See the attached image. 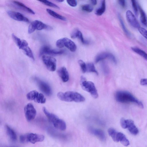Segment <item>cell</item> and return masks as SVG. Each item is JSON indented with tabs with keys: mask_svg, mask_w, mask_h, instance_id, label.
Wrapping results in <instances>:
<instances>
[{
	"mask_svg": "<svg viewBox=\"0 0 147 147\" xmlns=\"http://www.w3.org/2000/svg\"><path fill=\"white\" fill-rule=\"evenodd\" d=\"M118 17L119 20L120 22L121 27L124 32L126 34V35H127L128 36H129L130 35V33L128 32V30L126 28V27L125 26L122 20V19L121 18V16L119 14L118 15Z\"/></svg>",
	"mask_w": 147,
	"mask_h": 147,
	"instance_id": "cell-30",
	"label": "cell"
},
{
	"mask_svg": "<svg viewBox=\"0 0 147 147\" xmlns=\"http://www.w3.org/2000/svg\"><path fill=\"white\" fill-rule=\"evenodd\" d=\"M90 132L96 136L100 140L104 141L106 140V136L104 132L102 130L92 127L89 128Z\"/></svg>",
	"mask_w": 147,
	"mask_h": 147,
	"instance_id": "cell-15",
	"label": "cell"
},
{
	"mask_svg": "<svg viewBox=\"0 0 147 147\" xmlns=\"http://www.w3.org/2000/svg\"><path fill=\"white\" fill-rule=\"evenodd\" d=\"M42 61L47 69L49 71H54L56 69L57 61L54 57L46 55H43Z\"/></svg>",
	"mask_w": 147,
	"mask_h": 147,
	"instance_id": "cell-6",
	"label": "cell"
},
{
	"mask_svg": "<svg viewBox=\"0 0 147 147\" xmlns=\"http://www.w3.org/2000/svg\"><path fill=\"white\" fill-rule=\"evenodd\" d=\"M120 123L121 127L123 129L126 128V119L122 118L120 121Z\"/></svg>",
	"mask_w": 147,
	"mask_h": 147,
	"instance_id": "cell-41",
	"label": "cell"
},
{
	"mask_svg": "<svg viewBox=\"0 0 147 147\" xmlns=\"http://www.w3.org/2000/svg\"><path fill=\"white\" fill-rule=\"evenodd\" d=\"M82 9L87 12H91L93 10L92 6L88 4H84L82 6Z\"/></svg>",
	"mask_w": 147,
	"mask_h": 147,
	"instance_id": "cell-31",
	"label": "cell"
},
{
	"mask_svg": "<svg viewBox=\"0 0 147 147\" xmlns=\"http://www.w3.org/2000/svg\"><path fill=\"white\" fill-rule=\"evenodd\" d=\"M46 11L49 15L55 18L65 21L66 20V18L64 17L50 9H47Z\"/></svg>",
	"mask_w": 147,
	"mask_h": 147,
	"instance_id": "cell-22",
	"label": "cell"
},
{
	"mask_svg": "<svg viewBox=\"0 0 147 147\" xmlns=\"http://www.w3.org/2000/svg\"><path fill=\"white\" fill-rule=\"evenodd\" d=\"M140 84L142 86H147V78H143L140 81Z\"/></svg>",
	"mask_w": 147,
	"mask_h": 147,
	"instance_id": "cell-43",
	"label": "cell"
},
{
	"mask_svg": "<svg viewBox=\"0 0 147 147\" xmlns=\"http://www.w3.org/2000/svg\"><path fill=\"white\" fill-rule=\"evenodd\" d=\"M79 30H74L71 33V36L72 38H77V36Z\"/></svg>",
	"mask_w": 147,
	"mask_h": 147,
	"instance_id": "cell-42",
	"label": "cell"
},
{
	"mask_svg": "<svg viewBox=\"0 0 147 147\" xmlns=\"http://www.w3.org/2000/svg\"><path fill=\"white\" fill-rule=\"evenodd\" d=\"M7 12L9 16L14 20L26 22H29L27 18L19 12L9 10Z\"/></svg>",
	"mask_w": 147,
	"mask_h": 147,
	"instance_id": "cell-10",
	"label": "cell"
},
{
	"mask_svg": "<svg viewBox=\"0 0 147 147\" xmlns=\"http://www.w3.org/2000/svg\"><path fill=\"white\" fill-rule=\"evenodd\" d=\"M20 140L21 142L23 143L28 142L27 140V134L20 136Z\"/></svg>",
	"mask_w": 147,
	"mask_h": 147,
	"instance_id": "cell-39",
	"label": "cell"
},
{
	"mask_svg": "<svg viewBox=\"0 0 147 147\" xmlns=\"http://www.w3.org/2000/svg\"><path fill=\"white\" fill-rule=\"evenodd\" d=\"M34 21L32 22L28 26V32L29 34H31L34 32L36 30Z\"/></svg>",
	"mask_w": 147,
	"mask_h": 147,
	"instance_id": "cell-34",
	"label": "cell"
},
{
	"mask_svg": "<svg viewBox=\"0 0 147 147\" xmlns=\"http://www.w3.org/2000/svg\"><path fill=\"white\" fill-rule=\"evenodd\" d=\"M68 4L70 6L73 7L76 6L77 5V2L76 0H67Z\"/></svg>",
	"mask_w": 147,
	"mask_h": 147,
	"instance_id": "cell-40",
	"label": "cell"
},
{
	"mask_svg": "<svg viewBox=\"0 0 147 147\" xmlns=\"http://www.w3.org/2000/svg\"><path fill=\"white\" fill-rule=\"evenodd\" d=\"M102 67L103 70L105 74H107L109 73V70L107 65L105 64H103Z\"/></svg>",
	"mask_w": 147,
	"mask_h": 147,
	"instance_id": "cell-44",
	"label": "cell"
},
{
	"mask_svg": "<svg viewBox=\"0 0 147 147\" xmlns=\"http://www.w3.org/2000/svg\"><path fill=\"white\" fill-rule=\"evenodd\" d=\"M13 2L15 4L21 7L27 12L33 14H35V12L32 9L26 6L23 3L17 1H14Z\"/></svg>",
	"mask_w": 147,
	"mask_h": 147,
	"instance_id": "cell-26",
	"label": "cell"
},
{
	"mask_svg": "<svg viewBox=\"0 0 147 147\" xmlns=\"http://www.w3.org/2000/svg\"><path fill=\"white\" fill-rule=\"evenodd\" d=\"M34 79L39 89L43 93L48 96L51 94V88L47 83L37 78H35Z\"/></svg>",
	"mask_w": 147,
	"mask_h": 147,
	"instance_id": "cell-8",
	"label": "cell"
},
{
	"mask_svg": "<svg viewBox=\"0 0 147 147\" xmlns=\"http://www.w3.org/2000/svg\"><path fill=\"white\" fill-rule=\"evenodd\" d=\"M80 83L82 89L89 93L92 97L95 98L98 97V94L97 90L92 82L87 81L84 76H82Z\"/></svg>",
	"mask_w": 147,
	"mask_h": 147,
	"instance_id": "cell-4",
	"label": "cell"
},
{
	"mask_svg": "<svg viewBox=\"0 0 147 147\" xmlns=\"http://www.w3.org/2000/svg\"><path fill=\"white\" fill-rule=\"evenodd\" d=\"M119 141L124 146H127L129 144V142L125 136L122 133L119 132Z\"/></svg>",
	"mask_w": 147,
	"mask_h": 147,
	"instance_id": "cell-23",
	"label": "cell"
},
{
	"mask_svg": "<svg viewBox=\"0 0 147 147\" xmlns=\"http://www.w3.org/2000/svg\"><path fill=\"white\" fill-rule=\"evenodd\" d=\"M28 142L32 144L43 141L45 139L44 136L42 135L30 133L27 134Z\"/></svg>",
	"mask_w": 147,
	"mask_h": 147,
	"instance_id": "cell-12",
	"label": "cell"
},
{
	"mask_svg": "<svg viewBox=\"0 0 147 147\" xmlns=\"http://www.w3.org/2000/svg\"><path fill=\"white\" fill-rule=\"evenodd\" d=\"M119 5L123 8H124L126 5L125 1L124 0H120L118 1Z\"/></svg>",
	"mask_w": 147,
	"mask_h": 147,
	"instance_id": "cell-45",
	"label": "cell"
},
{
	"mask_svg": "<svg viewBox=\"0 0 147 147\" xmlns=\"http://www.w3.org/2000/svg\"><path fill=\"white\" fill-rule=\"evenodd\" d=\"M56 46L59 48H61L64 47L63 40L62 38L58 40L56 42Z\"/></svg>",
	"mask_w": 147,
	"mask_h": 147,
	"instance_id": "cell-38",
	"label": "cell"
},
{
	"mask_svg": "<svg viewBox=\"0 0 147 147\" xmlns=\"http://www.w3.org/2000/svg\"><path fill=\"white\" fill-rule=\"evenodd\" d=\"M26 97L29 100H33L39 103L44 104L46 101V99L44 95L35 90L28 92L26 95Z\"/></svg>",
	"mask_w": 147,
	"mask_h": 147,
	"instance_id": "cell-5",
	"label": "cell"
},
{
	"mask_svg": "<svg viewBox=\"0 0 147 147\" xmlns=\"http://www.w3.org/2000/svg\"><path fill=\"white\" fill-rule=\"evenodd\" d=\"M12 37L19 49H22L25 47L28 46V43L26 40L21 39L14 34H12Z\"/></svg>",
	"mask_w": 147,
	"mask_h": 147,
	"instance_id": "cell-18",
	"label": "cell"
},
{
	"mask_svg": "<svg viewBox=\"0 0 147 147\" xmlns=\"http://www.w3.org/2000/svg\"><path fill=\"white\" fill-rule=\"evenodd\" d=\"M106 9L105 1V0L102 1L101 6L95 12V14L98 16L102 15L105 12Z\"/></svg>",
	"mask_w": 147,
	"mask_h": 147,
	"instance_id": "cell-27",
	"label": "cell"
},
{
	"mask_svg": "<svg viewBox=\"0 0 147 147\" xmlns=\"http://www.w3.org/2000/svg\"><path fill=\"white\" fill-rule=\"evenodd\" d=\"M57 95L60 100L65 102H84L85 100L82 95L74 91H68L65 92H59L57 93Z\"/></svg>",
	"mask_w": 147,
	"mask_h": 147,
	"instance_id": "cell-2",
	"label": "cell"
},
{
	"mask_svg": "<svg viewBox=\"0 0 147 147\" xmlns=\"http://www.w3.org/2000/svg\"><path fill=\"white\" fill-rule=\"evenodd\" d=\"M126 128L129 132L134 135H136L139 132L138 128L136 127L134 121L131 119H126Z\"/></svg>",
	"mask_w": 147,
	"mask_h": 147,
	"instance_id": "cell-14",
	"label": "cell"
},
{
	"mask_svg": "<svg viewBox=\"0 0 147 147\" xmlns=\"http://www.w3.org/2000/svg\"><path fill=\"white\" fill-rule=\"evenodd\" d=\"M78 63L81 67L82 71L84 73L86 72V65L82 60H80L78 61Z\"/></svg>",
	"mask_w": 147,
	"mask_h": 147,
	"instance_id": "cell-33",
	"label": "cell"
},
{
	"mask_svg": "<svg viewBox=\"0 0 147 147\" xmlns=\"http://www.w3.org/2000/svg\"><path fill=\"white\" fill-rule=\"evenodd\" d=\"M92 4L94 5H96L97 3V1L96 0H92L91 1Z\"/></svg>",
	"mask_w": 147,
	"mask_h": 147,
	"instance_id": "cell-46",
	"label": "cell"
},
{
	"mask_svg": "<svg viewBox=\"0 0 147 147\" xmlns=\"http://www.w3.org/2000/svg\"><path fill=\"white\" fill-rule=\"evenodd\" d=\"M126 18L129 23L133 27L138 29L140 28V24L132 12L129 10L126 12Z\"/></svg>",
	"mask_w": 147,
	"mask_h": 147,
	"instance_id": "cell-11",
	"label": "cell"
},
{
	"mask_svg": "<svg viewBox=\"0 0 147 147\" xmlns=\"http://www.w3.org/2000/svg\"><path fill=\"white\" fill-rule=\"evenodd\" d=\"M109 135L111 137L113 140L116 142L119 141V132L117 131L114 129L110 128L108 129Z\"/></svg>",
	"mask_w": 147,
	"mask_h": 147,
	"instance_id": "cell-20",
	"label": "cell"
},
{
	"mask_svg": "<svg viewBox=\"0 0 147 147\" xmlns=\"http://www.w3.org/2000/svg\"><path fill=\"white\" fill-rule=\"evenodd\" d=\"M5 127L7 134L11 139L13 141H16L17 136L15 131L7 125H6Z\"/></svg>",
	"mask_w": 147,
	"mask_h": 147,
	"instance_id": "cell-21",
	"label": "cell"
},
{
	"mask_svg": "<svg viewBox=\"0 0 147 147\" xmlns=\"http://www.w3.org/2000/svg\"><path fill=\"white\" fill-rule=\"evenodd\" d=\"M77 38L79 39L81 42L83 44H88V41L84 39L82 33L79 30L78 32Z\"/></svg>",
	"mask_w": 147,
	"mask_h": 147,
	"instance_id": "cell-36",
	"label": "cell"
},
{
	"mask_svg": "<svg viewBox=\"0 0 147 147\" xmlns=\"http://www.w3.org/2000/svg\"><path fill=\"white\" fill-rule=\"evenodd\" d=\"M131 50L147 61V53L143 50L136 47H132Z\"/></svg>",
	"mask_w": 147,
	"mask_h": 147,
	"instance_id": "cell-25",
	"label": "cell"
},
{
	"mask_svg": "<svg viewBox=\"0 0 147 147\" xmlns=\"http://www.w3.org/2000/svg\"><path fill=\"white\" fill-rule=\"evenodd\" d=\"M87 70L86 72H93L97 75L98 74V73L96 70L94 64L91 63H89L86 65Z\"/></svg>",
	"mask_w": 147,
	"mask_h": 147,
	"instance_id": "cell-29",
	"label": "cell"
},
{
	"mask_svg": "<svg viewBox=\"0 0 147 147\" xmlns=\"http://www.w3.org/2000/svg\"><path fill=\"white\" fill-rule=\"evenodd\" d=\"M24 113L26 120L30 121L35 118L36 112L33 105L30 103L27 104L24 107Z\"/></svg>",
	"mask_w": 147,
	"mask_h": 147,
	"instance_id": "cell-7",
	"label": "cell"
},
{
	"mask_svg": "<svg viewBox=\"0 0 147 147\" xmlns=\"http://www.w3.org/2000/svg\"><path fill=\"white\" fill-rule=\"evenodd\" d=\"M138 29L140 33L146 38L147 39V30L146 29L140 27Z\"/></svg>",
	"mask_w": 147,
	"mask_h": 147,
	"instance_id": "cell-37",
	"label": "cell"
},
{
	"mask_svg": "<svg viewBox=\"0 0 147 147\" xmlns=\"http://www.w3.org/2000/svg\"><path fill=\"white\" fill-rule=\"evenodd\" d=\"M64 52V51L63 50L52 49L48 46H45L41 49L40 54L60 55L63 54Z\"/></svg>",
	"mask_w": 147,
	"mask_h": 147,
	"instance_id": "cell-9",
	"label": "cell"
},
{
	"mask_svg": "<svg viewBox=\"0 0 147 147\" xmlns=\"http://www.w3.org/2000/svg\"><path fill=\"white\" fill-rule=\"evenodd\" d=\"M116 100L123 103H133L143 108L144 105L140 101L137 99L129 92L125 91H119L115 95Z\"/></svg>",
	"mask_w": 147,
	"mask_h": 147,
	"instance_id": "cell-1",
	"label": "cell"
},
{
	"mask_svg": "<svg viewBox=\"0 0 147 147\" xmlns=\"http://www.w3.org/2000/svg\"><path fill=\"white\" fill-rule=\"evenodd\" d=\"M34 22L36 29V30H41L43 29H46L49 28L47 25L40 21L35 20Z\"/></svg>",
	"mask_w": 147,
	"mask_h": 147,
	"instance_id": "cell-24",
	"label": "cell"
},
{
	"mask_svg": "<svg viewBox=\"0 0 147 147\" xmlns=\"http://www.w3.org/2000/svg\"><path fill=\"white\" fill-rule=\"evenodd\" d=\"M131 1L134 12L135 15L137 16L138 14V5H137L136 1L131 0Z\"/></svg>",
	"mask_w": 147,
	"mask_h": 147,
	"instance_id": "cell-35",
	"label": "cell"
},
{
	"mask_svg": "<svg viewBox=\"0 0 147 147\" xmlns=\"http://www.w3.org/2000/svg\"><path fill=\"white\" fill-rule=\"evenodd\" d=\"M57 73L62 80L64 82H66L69 79V75L68 72L64 67L60 68L57 71Z\"/></svg>",
	"mask_w": 147,
	"mask_h": 147,
	"instance_id": "cell-16",
	"label": "cell"
},
{
	"mask_svg": "<svg viewBox=\"0 0 147 147\" xmlns=\"http://www.w3.org/2000/svg\"><path fill=\"white\" fill-rule=\"evenodd\" d=\"M138 9L140 13V20L143 25L147 27V17L144 10L139 5H138Z\"/></svg>",
	"mask_w": 147,
	"mask_h": 147,
	"instance_id": "cell-19",
	"label": "cell"
},
{
	"mask_svg": "<svg viewBox=\"0 0 147 147\" xmlns=\"http://www.w3.org/2000/svg\"><path fill=\"white\" fill-rule=\"evenodd\" d=\"M108 58L112 61L114 63H117V60L115 57L112 54L108 53H102L98 55L95 58V61L97 63L99 61Z\"/></svg>",
	"mask_w": 147,
	"mask_h": 147,
	"instance_id": "cell-13",
	"label": "cell"
},
{
	"mask_svg": "<svg viewBox=\"0 0 147 147\" xmlns=\"http://www.w3.org/2000/svg\"><path fill=\"white\" fill-rule=\"evenodd\" d=\"M24 50L25 54L33 60H35L34 57L32 52L30 48L28 46L25 47L22 49Z\"/></svg>",
	"mask_w": 147,
	"mask_h": 147,
	"instance_id": "cell-28",
	"label": "cell"
},
{
	"mask_svg": "<svg viewBox=\"0 0 147 147\" xmlns=\"http://www.w3.org/2000/svg\"><path fill=\"white\" fill-rule=\"evenodd\" d=\"M62 39L64 46L71 51L74 52L76 51L77 47L74 42L70 39L67 38H64Z\"/></svg>",
	"mask_w": 147,
	"mask_h": 147,
	"instance_id": "cell-17",
	"label": "cell"
},
{
	"mask_svg": "<svg viewBox=\"0 0 147 147\" xmlns=\"http://www.w3.org/2000/svg\"><path fill=\"white\" fill-rule=\"evenodd\" d=\"M56 1H58V2H62L64 0H57Z\"/></svg>",
	"mask_w": 147,
	"mask_h": 147,
	"instance_id": "cell-47",
	"label": "cell"
},
{
	"mask_svg": "<svg viewBox=\"0 0 147 147\" xmlns=\"http://www.w3.org/2000/svg\"><path fill=\"white\" fill-rule=\"evenodd\" d=\"M42 110L45 115L55 128L61 131L65 130L66 124L63 120L59 119L56 115L49 112L45 107L43 108Z\"/></svg>",
	"mask_w": 147,
	"mask_h": 147,
	"instance_id": "cell-3",
	"label": "cell"
},
{
	"mask_svg": "<svg viewBox=\"0 0 147 147\" xmlns=\"http://www.w3.org/2000/svg\"><path fill=\"white\" fill-rule=\"evenodd\" d=\"M43 4L49 6H50L52 7L59 9V7L56 4L52 3L49 1L47 0H43L39 1Z\"/></svg>",
	"mask_w": 147,
	"mask_h": 147,
	"instance_id": "cell-32",
	"label": "cell"
}]
</instances>
